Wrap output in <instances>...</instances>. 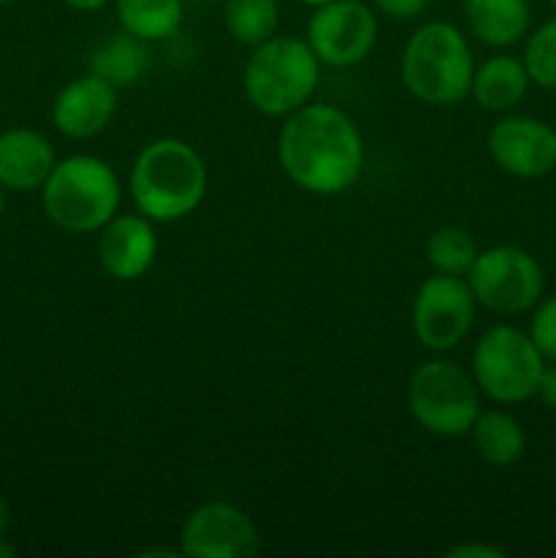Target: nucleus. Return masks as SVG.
<instances>
[{"instance_id":"nucleus-1","label":"nucleus","mask_w":556,"mask_h":558,"mask_svg":"<svg viewBox=\"0 0 556 558\" xmlns=\"http://www.w3.org/2000/svg\"><path fill=\"white\" fill-rule=\"evenodd\" d=\"M278 161L298 189L333 196L352 189L363 172V134L330 104H305L287 114L278 134Z\"/></svg>"},{"instance_id":"nucleus-2","label":"nucleus","mask_w":556,"mask_h":558,"mask_svg":"<svg viewBox=\"0 0 556 558\" xmlns=\"http://www.w3.org/2000/svg\"><path fill=\"white\" fill-rule=\"evenodd\" d=\"M134 207L153 223H172L191 216L207 191V167L183 140H156L134 158L129 178Z\"/></svg>"},{"instance_id":"nucleus-3","label":"nucleus","mask_w":556,"mask_h":558,"mask_svg":"<svg viewBox=\"0 0 556 558\" xmlns=\"http://www.w3.org/2000/svg\"><path fill=\"white\" fill-rule=\"evenodd\" d=\"M123 189L118 172L96 156L58 161L41 185L44 213L69 234H90L118 216Z\"/></svg>"},{"instance_id":"nucleus-4","label":"nucleus","mask_w":556,"mask_h":558,"mask_svg":"<svg viewBox=\"0 0 556 558\" xmlns=\"http://www.w3.org/2000/svg\"><path fill=\"white\" fill-rule=\"evenodd\" d=\"M401 80L414 98L436 107L461 104L472 93L474 58L467 36L450 22H428L409 36Z\"/></svg>"},{"instance_id":"nucleus-5","label":"nucleus","mask_w":556,"mask_h":558,"mask_svg":"<svg viewBox=\"0 0 556 558\" xmlns=\"http://www.w3.org/2000/svg\"><path fill=\"white\" fill-rule=\"evenodd\" d=\"M319 58L309 41L273 36L254 47L243 71L251 107L267 118H287L311 101L319 87Z\"/></svg>"},{"instance_id":"nucleus-6","label":"nucleus","mask_w":556,"mask_h":558,"mask_svg":"<svg viewBox=\"0 0 556 558\" xmlns=\"http://www.w3.org/2000/svg\"><path fill=\"white\" fill-rule=\"evenodd\" d=\"M407 401L412 417L436 436H467L483 412L474 376L450 360L420 365L409 379Z\"/></svg>"},{"instance_id":"nucleus-7","label":"nucleus","mask_w":556,"mask_h":558,"mask_svg":"<svg viewBox=\"0 0 556 558\" xmlns=\"http://www.w3.org/2000/svg\"><path fill=\"white\" fill-rule=\"evenodd\" d=\"M545 357L529 332L496 325L480 336L472 352V376L480 392L496 403H521L537 396Z\"/></svg>"},{"instance_id":"nucleus-8","label":"nucleus","mask_w":556,"mask_h":558,"mask_svg":"<svg viewBox=\"0 0 556 558\" xmlns=\"http://www.w3.org/2000/svg\"><path fill=\"white\" fill-rule=\"evenodd\" d=\"M467 281L480 305L505 316L534 308L545 289L540 262L518 245H494L480 251L474 265L469 267Z\"/></svg>"},{"instance_id":"nucleus-9","label":"nucleus","mask_w":556,"mask_h":558,"mask_svg":"<svg viewBox=\"0 0 556 558\" xmlns=\"http://www.w3.org/2000/svg\"><path fill=\"white\" fill-rule=\"evenodd\" d=\"M472 287L461 276H431L420 283L412 303V330L431 352H447L469 336L474 325Z\"/></svg>"},{"instance_id":"nucleus-10","label":"nucleus","mask_w":556,"mask_h":558,"mask_svg":"<svg viewBox=\"0 0 556 558\" xmlns=\"http://www.w3.org/2000/svg\"><path fill=\"white\" fill-rule=\"evenodd\" d=\"M305 36L322 65L349 69L368 58L379 36V25L363 0H330L316 5Z\"/></svg>"},{"instance_id":"nucleus-11","label":"nucleus","mask_w":556,"mask_h":558,"mask_svg":"<svg viewBox=\"0 0 556 558\" xmlns=\"http://www.w3.org/2000/svg\"><path fill=\"white\" fill-rule=\"evenodd\" d=\"M180 554L189 558H251L259 554V532L240 507L210 501L185 518Z\"/></svg>"},{"instance_id":"nucleus-12","label":"nucleus","mask_w":556,"mask_h":558,"mask_svg":"<svg viewBox=\"0 0 556 558\" xmlns=\"http://www.w3.org/2000/svg\"><path fill=\"white\" fill-rule=\"evenodd\" d=\"M488 153L512 178H543L556 167V131L537 118L512 114L488 131Z\"/></svg>"},{"instance_id":"nucleus-13","label":"nucleus","mask_w":556,"mask_h":558,"mask_svg":"<svg viewBox=\"0 0 556 558\" xmlns=\"http://www.w3.org/2000/svg\"><path fill=\"white\" fill-rule=\"evenodd\" d=\"M114 112H118V87L90 71L69 82L55 96L52 123L71 140H90L112 123Z\"/></svg>"},{"instance_id":"nucleus-14","label":"nucleus","mask_w":556,"mask_h":558,"mask_svg":"<svg viewBox=\"0 0 556 558\" xmlns=\"http://www.w3.org/2000/svg\"><path fill=\"white\" fill-rule=\"evenodd\" d=\"M158 254V234L142 213L114 216L98 240V262L118 281H136L153 267Z\"/></svg>"},{"instance_id":"nucleus-15","label":"nucleus","mask_w":556,"mask_h":558,"mask_svg":"<svg viewBox=\"0 0 556 558\" xmlns=\"http://www.w3.org/2000/svg\"><path fill=\"white\" fill-rule=\"evenodd\" d=\"M58 163L52 142L33 129H9L0 134V185L9 191H36L47 183Z\"/></svg>"},{"instance_id":"nucleus-16","label":"nucleus","mask_w":556,"mask_h":558,"mask_svg":"<svg viewBox=\"0 0 556 558\" xmlns=\"http://www.w3.org/2000/svg\"><path fill=\"white\" fill-rule=\"evenodd\" d=\"M469 27L488 47H512L529 33L532 5L529 0H467Z\"/></svg>"},{"instance_id":"nucleus-17","label":"nucleus","mask_w":556,"mask_h":558,"mask_svg":"<svg viewBox=\"0 0 556 558\" xmlns=\"http://www.w3.org/2000/svg\"><path fill=\"white\" fill-rule=\"evenodd\" d=\"M529 74L523 60L512 58V54H494L485 60L483 65L474 69L472 93L474 101L491 112H507V109L518 107L529 90Z\"/></svg>"},{"instance_id":"nucleus-18","label":"nucleus","mask_w":556,"mask_h":558,"mask_svg":"<svg viewBox=\"0 0 556 558\" xmlns=\"http://www.w3.org/2000/svg\"><path fill=\"white\" fill-rule=\"evenodd\" d=\"M467 436L472 439L474 452L488 466H512L527 452V434H523L521 423L499 409L480 412Z\"/></svg>"},{"instance_id":"nucleus-19","label":"nucleus","mask_w":556,"mask_h":558,"mask_svg":"<svg viewBox=\"0 0 556 558\" xmlns=\"http://www.w3.org/2000/svg\"><path fill=\"white\" fill-rule=\"evenodd\" d=\"M150 69V52L147 41L131 36V33H114L107 41L98 44L90 54V71L112 82L114 87L134 85L145 71Z\"/></svg>"},{"instance_id":"nucleus-20","label":"nucleus","mask_w":556,"mask_h":558,"mask_svg":"<svg viewBox=\"0 0 556 558\" xmlns=\"http://www.w3.org/2000/svg\"><path fill=\"white\" fill-rule=\"evenodd\" d=\"M118 22L142 41H164L180 31L183 0H114Z\"/></svg>"},{"instance_id":"nucleus-21","label":"nucleus","mask_w":556,"mask_h":558,"mask_svg":"<svg viewBox=\"0 0 556 558\" xmlns=\"http://www.w3.org/2000/svg\"><path fill=\"white\" fill-rule=\"evenodd\" d=\"M223 27L234 41L259 47L278 31V0H227Z\"/></svg>"},{"instance_id":"nucleus-22","label":"nucleus","mask_w":556,"mask_h":558,"mask_svg":"<svg viewBox=\"0 0 556 558\" xmlns=\"http://www.w3.org/2000/svg\"><path fill=\"white\" fill-rule=\"evenodd\" d=\"M478 254V243L461 227L436 229L425 243V259L436 272H445V276H467Z\"/></svg>"},{"instance_id":"nucleus-23","label":"nucleus","mask_w":556,"mask_h":558,"mask_svg":"<svg viewBox=\"0 0 556 558\" xmlns=\"http://www.w3.org/2000/svg\"><path fill=\"white\" fill-rule=\"evenodd\" d=\"M523 65L534 85L556 90V20L543 22L523 47Z\"/></svg>"},{"instance_id":"nucleus-24","label":"nucleus","mask_w":556,"mask_h":558,"mask_svg":"<svg viewBox=\"0 0 556 558\" xmlns=\"http://www.w3.org/2000/svg\"><path fill=\"white\" fill-rule=\"evenodd\" d=\"M529 338L534 341L537 352L543 354L545 363L556 360V294L540 300L534 305L532 325H529Z\"/></svg>"},{"instance_id":"nucleus-25","label":"nucleus","mask_w":556,"mask_h":558,"mask_svg":"<svg viewBox=\"0 0 556 558\" xmlns=\"http://www.w3.org/2000/svg\"><path fill=\"white\" fill-rule=\"evenodd\" d=\"M374 3L382 14L392 16V20H412V16L423 14L431 0H374Z\"/></svg>"},{"instance_id":"nucleus-26","label":"nucleus","mask_w":556,"mask_h":558,"mask_svg":"<svg viewBox=\"0 0 556 558\" xmlns=\"http://www.w3.org/2000/svg\"><path fill=\"white\" fill-rule=\"evenodd\" d=\"M537 398L551 409V412H556V360L551 365L545 363L543 376H540Z\"/></svg>"},{"instance_id":"nucleus-27","label":"nucleus","mask_w":556,"mask_h":558,"mask_svg":"<svg viewBox=\"0 0 556 558\" xmlns=\"http://www.w3.org/2000/svg\"><path fill=\"white\" fill-rule=\"evenodd\" d=\"M450 558H505V550L494 548V545H458V548L447 550Z\"/></svg>"},{"instance_id":"nucleus-28","label":"nucleus","mask_w":556,"mask_h":558,"mask_svg":"<svg viewBox=\"0 0 556 558\" xmlns=\"http://www.w3.org/2000/svg\"><path fill=\"white\" fill-rule=\"evenodd\" d=\"M63 3L74 11H98V9H104L109 0H63Z\"/></svg>"},{"instance_id":"nucleus-29","label":"nucleus","mask_w":556,"mask_h":558,"mask_svg":"<svg viewBox=\"0 0 556 558\" xmlns=\"http://www.w3.org/2000/svg\"><path fill=\"white\" fill-rule=\"evenodd\" d=\"M9 526H11V507L5 505V499H0V537L9 532Z\"/></svg>"},{"instance_id":"nucleus-30","label":"nucleus","mask_w":556,"mask_h":558,"mask_svg":"<svg viewBox=\"0 0 556 558\" xmlns=\"http://www.w3.org/2000/svg\"><path fill=\"white\" fill-rule=\"evenodd\" d=\"M14 556H16L14 545H9L3 537H0V558H14Z\"/></svg>"},{"instance_id":"nucleus-31","label":"nucleus","mask_w":556,"mask_h":558,"mask_svg":"<svg viewBox=\"0 0 556 558\" xmlns=\"http://www.w3.org/2000/svg\"><path fill=\"white\" fill-rule=\"evenodd\" d=\"M300 3H305V5H311V9H316V5H322V3H330V0H300Z\"/></svg>"},{"instance_id":"nucleus-32","label":"nucleus","mask_w":556,"mask_h":558,"mask_svg":"<svg viewBox=\"0 0 556 558\" xmlns=\"http://www.w3.org/2000/svg\"><path fill=\"white\" fill-rule=\"evenodd\" d=\"M3 207H5V199H3V185H0V218H3Z\"/></svg>"},{"instance_id":"nucleus-33","label":"nucleus","mask_w":556,"mask_h":558,"mask_svg":"<svg viewBox=\"0 0 556 558\" xmlns=\"http://www.w3.org/2000/svg\"><path fill=\"white\" fill-rule=\"evenodd\" d=\"M548 3H551V5H554V11H556V0H548Z\"/></svg>"},{"instance_id":"nucleus-34","label":"nucleus","mask_w":556,"mask_h":558,"mask_svg":"<svg viewBox=\"0 0 556 558\" xmlns=\"http://www.w3.org/2000/svg\"><path fill=\"white\" fill-rule=\"evenodd\" d=\"M3 3H11V0H0V5H3Z\"/></svg>"}]
</instances>
